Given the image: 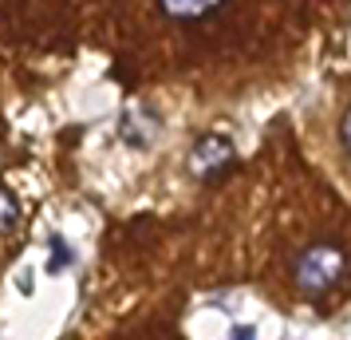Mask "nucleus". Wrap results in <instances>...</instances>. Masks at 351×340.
<instances>
[{"instance_id": "nucleus-1", "label": "nucleus", "mask_w": 351, "mask_h": 340, "mask_svg": "<svg viewBox=\"0 0 351 340\" xmlns=\"http://www.w3.org/2000/svg\"><path fill=\"white\" fill-rule=\"evenodd\" d=\"M343 269H348V253L335 242H316L296 258L292 277H296V289L304 297H319V293H328L332 285H339Z\"/></svg>"}, {"instance_id": "nucleus-2", "label": "nucleus", "mask_w": 351, "mask_h": 340, "mask_svg": "<svg viewBox=\"0 0 351 340\" xmlns=\"http://www.w3.org/2000/svg\"><path fill=\"white\" fill-rule=\"evenodd\" d=\"M229 162H233V143L225 139V135H202L190 150V170L193 179H221L225 170H229Z\"/></svg>"}, {"instance_id": "nucleus-3", "label": "nucleus", "mask_w": 351, "mask_h": 340, "mask_svg": "<svg viewBox=\"0 0 351 340\" xmlns=\"http://www.w3.org/2000/svg\"><path fill=\"white\" fill-rule=\"evenodd\" d=\"M225 4H229V0H158L162 12H166L170 20H182V24L213 16L217 8H225Z\"/></svg>"}, {"instance_id": "nucleus-4", "label": "nucleus", "mask_w": 351, "mask_h": 340, "mask_svg": "<svg viewBox=\"0 0 351 340\" xmlns=\"http://www.w3.org/2000/svg\"><path fill=\"white\" fill-rule=\"evenodd\" d=\"M20 226V206L8 186H0V234H12Z\"/></svg>"}, {"instance_id": "nucleus-5", "label": "nucleus", "mask_w": 351, "mask_h": 340, "mask_svg": "<svg viewBox=\"0 0 351 340\" xmlns=\"http://www.w3.org/2000/svg\"><path fill=\"white\" fill-rule=\"evenodd\" d=\"M51 249H56V258L48 261V273H64L67 265L75 261V253H71V249L64 245V238H51Z\"/></svg>"}, {"instance_id": "nucleus-6", "label": "nucleus", "mask_w": 351, "mask_h": 340, "mask_svg": "<svg viewBox=\"0 0 351 340\" xmlns=\"http://www.w3.org/2000/svg\"><path fill=\"white\" fill-rule=\"evenodd\" d=\"M339 139H343V150L351 155V107L343 111V123H339Z\"/></svg>"}, {"instance_id": "nucleus-7", "label": "nucleus", "mask_w": 351, "mask_h": 340, "mask_svg": "<svg viewBox=\"0 0 351 340\" xmlns=\"http://www.w3.org/2000/svg\"><path fill=\"white\" fill-rule=\"evenodd\" d=\"M256 328L253 324H237V328H229V340H253Z\"/></svg>"}]
</instances>
